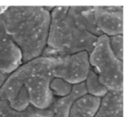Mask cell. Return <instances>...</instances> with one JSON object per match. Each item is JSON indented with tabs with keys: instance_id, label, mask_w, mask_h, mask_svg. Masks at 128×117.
Segmentation results:
<instances>
[{
	"instance_id": "8",
	"label": "cell",
	"mask_w": 128,
	"mask_h": 117,
	"mask_svg": "<svg viewBox=\"0 0 128 117\" xmlns=\"http://www.w3.org/2000/svg\"><path fill=\"white\" fill-rule=\"evenodd\" d=\"M95 117H124V91H108Z\"/></svg>"
},
{
	"instance_id": "1",
	"label": "cell",
	"mask_w": 128,
	"mask_h": 117,
	"mask_svg": "<svg viewBox=\"0 0 128 117\" xmlns=\"http://www.w3.org/2000/svg\"><path fill=\"white\" fill-rule=\"evenodd\" d=\"M51 66L52 59L44 56L22 63L0 88V100L8 102L17 111L30 105L40 110L48 109L54 99L49 88L52 79Z\"/></svg>"
},
{
	"instance_id": "14",
	"label": "cell",
	"mask_w": 128,
	"mask_h": 117,
	"mask_svg": "<svg viewBox=\"0 0 128 117\" xmlns=\"http://www.w3.org/2000/svg\"><path fill=\"white\" fill-rule=\"evenodd\" d=\"M109 45L115 58L124 61V36L116 35L109 37Z\"/></svg>"
},
{
	"instance_id": "4",
	"label": "cell",
	"mask_w": 128,
	"mask_h": 117,
	"mask_svg": "<svg viewBox=\"0 0 128 117\" xmlns=\"http://www.w3.org/2000/svg\"><path fill=\"white\" fill-rule=\"evenodd\" d=\"M90 68L109 91H124V61L115 58L109 45V37L102 35L88 55Z\"/></svg>"
},
{
	"instance_id": "13",
	"label": "cell",
	"mask_w": 128,
	"mask_h": 117,
	"mask_svg": "<svg viewBox=\"0 0 128 117\" xmlns=\"http://www.w3.org/2000/svg\"><path fill=\"white\" fill-rule=\"evenodd\" d=\"M50 91L54 97L64 98L71 93L73 85L59 78H52L49 85Z\"/></svg>"
},
{
	"instance_id": "15",
	"label": "cell",
	"mask_w": 128,
	"mask_h": 117,
	"mask_svg": "<svg viewBox=\"0 0 128 117\" xmlns=\"http://www.w3.org/2000/svg\"><path fill=\"white\" fill-rule=\"evenodd\" d=\"M6 78H8V75H5V74H3L2 72H0V88L2 87L4 82L6 81Z\"/></svg>"
},
{
	"instance_id": "6",
	"label": "cell",
	"mask_w": 128,
	"mask_h": 117,
	"mask_svg": "<svg viewBox=\"0 0 128 117\" xmlns=\"http://www.w3.org/2000/svg\"><path fill=\"white\" fill-rule=\"evenodd\" d=\"M97 28L102 35L112 37L124 33V6H94Z\"/></svg>"
},
{
	"instance_id": "3",
	"label": "cell",
	"mask_w": 128,
	"mask_h": 117,
	"mask_svg": "<svg viewBox=\"0 0 128 117\" xmlns=\"http://www.w3.org/2000/svg\"><path fill=\"white\" fill-rule=\"evenodd\" d=\"M47 46L42 56L57 57L86 51L90 54L98 37L85 30L68 12V6H54L50 12Z\"/></svg>"
},
{
	"instance_id": "10",
	"label": "cell",
	"mask_w": 128,
	"mask_h": 117,
	"mask_svg": "<svg viewBox=\"0 0 128 117\" xmlns=\"http://www.w3.org/2000/svg\"><path fill=\"white\" fill-rule=\"evenodd\" d=\"M68 12L74 19L90 34L98 38L102 35L97 28L94 6H68Z\"/></svg>"
},
{
	"instance_id": "12",
	"label": "cell",
	"mask_w": 128,
	"mask_h": 117,
	"mask_svg": "<svg viewBox=\"0 0 128 117\" xmlns=\"http://www.w3.org/2000/svg\"><path fill=\"white\" fill-rule=\"evenodd\" d=\"M84 84L87 94L94 96V97L102 99V97H104L105 95L107 94L108 91H109L106 89V87L100 81L97 74L91 68H90V72L88 73V76L84 81Z\"/></svg>"
},
{
	"instance_id": "5",
	"label": "cell",
	"mask_w": 128,
	"mask_h": 117,
	"mask_svg": "<svg viewBox=\"0 0 128 117\" xmlns=\"http://www.w3.org/2000/svg\"><path fill=\"white\" fill-rule=\"evenodd\" d=\"M88 53L86 51L75 54L49 57L52 59V78H59L76 85L84 82L90 70Z\"/></svg>"
},
{
	"instance_id": "11",
	"label": "cell",
	"mask_w": 128,
	"mask_h": 117,
	"mask_svg": "<svg viewBox=\"0 0 128 117\" xmlns=\"http://www.w3.org/2000/svg\"><path fill=\"white\" fill-rule=\"evenodd\" d=\"M54 113L51 107L45 110H40L29 106L26 110L17 111L9 106L8 103L0 100V117H52Z\"/></svg>"
},
{
	"instance_id": "2",
	"label": "cell",
	"mask_w": 128,
	"mask_h": 117,
	"mask_svg": "<svg viewBox=\"0 0 128 117\" xmlns=\"http://www.w3.org/2000/svg\"><path fill=\"white\" fill-rule=\"evenodd\" d=\"M50 18L46 6H8L0 14V22L20 49L23 63L42 56L47 46Z\"/></svg>"
},
{
	"instance_id": "9",
	"label": "cell",
	"mask_w": 128,
	"mask_h": 117,
	"mask_svg": "<svg viewBox=\"0 0 128 117\" xmlns=\"http://www.w3.org/2000/svg\"><path fill=\"white\" fill-rule=\"evenodd\" d=\"M100 101V98L88 94L78 98L70 105L68 117H95Z\"/></svg>"
},
{
	"instance_id": "7",
	"label": "cell",
	"mask_w": 128,
	"mask_h": 117,
	"mask_svg": "<svg viewBox=\"0 0 128 117\" xmlns=\"http://www.w3.org/2000/svg\"><path fill=\"white\" fill-rule=\"evenodd\" d=\"M23 63L22 54L0 22V72L11 74Z\"/></svg>"
}]
</instances>
